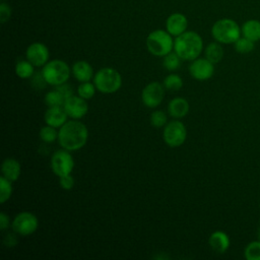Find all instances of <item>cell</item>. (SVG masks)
<instances>
[{
	"label": "cell",
	"mask_w": 260,
	"mask_h": 260,
	"mask_svg": "<svg viewBox=\"0 0 260 260\" xmlns=\"http://www.w3.org/2000/svg\"><path fill=\"white\" fill-rule=\"evenodd\" d=\"M88 138L87 127L78 120L67 121L58 130V142L60 146L69 151L82 148Z\"/></svg>",
	"instance_id": "6da1fadb"
},
{
	"label": "cell",
	"mask_w": 260,
	"mask_h": 260,
	"mask_svg": "<svg viewBox=\"0 0 260 260\" xmlns=\"http://www.w3.org/2000/svg\"><path fill=\"white\" fill-rule=\"evenodd\" d=\"M203 50V41L200 35L193 30H186L174 40V51L182 60L193 61Z\"/></svg>",
	"instance_id": "7a4b0ae2"
},
{
	"label": "cell",
	"mask_w": 260,
	"mask_h": 260,
	"mask_svg": "<svg viewBox=\"0 0 260 260\" xmlns=\"http://www.w3.org/2000/svg\"><path fill=\"white\" fill-rule=\"evenodd\" d=\"M240 25L232 18H221L216 20L211 27L213 39L220 44H234L241 37Z\"/></svg>",
	"instance_id": "3957f363"
},
{
	"label": "cell",
	"mask_w": 260,
	"mask_h": 260,
	"mask_svg": "<svg viewBox=\"0 0 260 260\" xmlns=\"http://www.w3.org/2000/svg\"><path fill=\"white\" fill-rule=\"evenodd\" d=\"M148 52L156 57H165L174 49L173 36L164 29H154L146 37Z\"/></svg>",
	"instance_id": "277c9868"
},
{
	"label": "cell",
	"mask_w": 260,
	"mask_h": 260,
	"mask_svg": "<svg viewBox=\"0 0 260 260\" xmlns=\"http://www.w3.org/2000/svg\"><path fill=\"white\" fill-rule=\"evenodd\" d=\"M93 83L102 93H114L122 85V76L114 68L104 67L94 73Z\"/></svg>",
	"instance_id": "5b68a950"
},
{
	"label": "cell",
	"mask_w": 260,
	"mask_h": 260,
	"mask_svg": "<svg viewBox=\"0 0 260 260\" xmlns=\"http://www.w3.org/2000/svg\"><path fill=\"white\" fill-rule=\"evenodd\" d=\"M41 72L48 84L57 86L65 83L69 79L71 69L65 61L60 59H54L48 61L43 66Z\"/></svg>",
	"instance_id": "8992f818"
},
{
	"label": "cell",
	"mask_w": 260,
	"mask_h": 260,
	"mask_svg": "<svg viewBox=\"0 0 260 260\" xmlns=\"http://www.w3.org/2000/svg\"><path fill=\"white\" fill-rule=\"evenodd\" d=\"M187 137V130L185 125L178 121L173 120L166 124L162 131V138L165 143L170 147L181 146Z\"/></svg>",
	"instance_id": "52a82bcc"
},
{
	"label": "cell",
	"mask_w": 260,
	"mask_h": 260,
	"mask_svg": "<svg viewBox=\"0 0 260 260\" xmlns=\"http://www.w3.org/2000/svg\"><path fill=\"white\" fill-rule=\"evenodd\" d=\"M13 232L20 236H29L39 228L38 217L29 211H21L15 215L11 222Z\"/></svg>",
	"instance_id": "ba28073f"
},
{
	"label": "cell",
	"mask_w": 260,
	"mask_h": 260,
	"mask_svg": "<svg viewBox=\"0 0 260 260\" xmlns=\"http://www.w3.org/2000/svg\"><path fill=\"white\" fill-rule=\"evenodd\" d=\"M73 168L74 159L69 150L62 148L53 153L51 157V169L56 176L62 177L69 175L71 174Z\"/></svg>",
	"instance_id": "9c48e42d"
},
{
	"label": "cell",
	"mask_w": 260,
	"mask_h": 260,
	"mask_svg": "<svg viewBox=\"0 0 260 260\" xmlns=\"http://www.w3.org/2000/svg\"><path fill=\"white\" fill-rule=\"evenodd\" d=\"M165 96V86L157 82L152 81L144 86L141 91V101L147 108L153 109L159 106Z\"/></svg>",
	"instance_id": "30bf717a"
},
{
	"label": "cell",
	"mask_w": 260,
	"mask_h": 260,
	"mask_svg": "<svg viewBox=\"0 0 260 260\" xmlns=\"http://www.w3.org/2000/svg\"><path fill=\"white\" fill-rule=\"evenodd\" d=\"M190 75L199 81L209 79L214 73V64L206 58H196L188 67Z\"/></svg>",
	"instance_id": "8fae6325"
},
{
	"label": "cell",
	"mask_w": 260,
	"mask_h": 260,
	"mask_svg": "<svg viewBox=\"0 0 260 260\" xmlns=\"http://www.w3.org/2000/svg\"><path fill=\"white\" fill-rule=\"evenodd\" d=\"M25 57L35 67H43L49 61L50 52L45 44L35 42L26 48Z\"/></svg>",
	"instance_id": "7c38bea8"
},
{
	"label": "cell",
	"mask_w": 260,
	"mask_h": 260,
	"mask_svg": "<svg viewBox=\"0 0 260 260\" xmlns=\"http://www.w3.org/2000/svg\"><path fill=\"white\" fill-rule=\"evenodd\" d=\"M63 108L67 116L74 120L83 118L88 112V105L86 100L79 95H72L66 99L63 104Z\"/></svg>",
	"instance_id": "4fadbf2b"
},
{
	"label": "cell",
	"mask_w": 260,
	"mask_h": 260,
	"mask_svg": "<svg viewBox=\"0 0 260 260\" xmlns=\"http://www.w3.org/2000/svg\"><path fill=\"white\" fill-rule=\"evenodd\" d=\"M188 27V19L181 12L170 14L166 20V30L173 37H178L185 32Z\"/></svg>",
	"instance_id": "5bb4252c"
},
{
	"label": "cell",
	"mask_w": 260,
	"mask_h": 260,
	"mask_svg": "<svg viewBox=\"0 0 260 260\" xmlns=\"http://www.w3.org/2000/svg\"><path fill=\"white\" fill-rule=\"evenodd\" d=\"M67 117L68 116L63 106L48 107L44 115L46 124L55 128H60L62 125H64L67 122Z\"/></svg>",
	"instance_id": "9a60e30c"
},
{
	"label": "cell",
	"mask_w": 260,
	"mask_h": 260,
	"mask_svg": "<svg viewBox=\"0 0 260 260\" xmlns=\"http://www.w3.org/2000/svg\"><path fill=\"white\" fill-rule=\"evenodd\" d=\"M71 72L74 76V78L79 82H86L89 81L91 78H93V69L91 65L84 61L79 60L76 61L71 68Z\"/></svg>",
	"instance_id": "2e32d148"
},
{
	"label": "cell",
	"mask_w": 260,
	"mask_h": 260,
	"mask_svg": "<svg viewBox=\"0 0 260 260\" xmlns=\"http://www.w3.org/2000/svg\"><path fill=\"white\" fill-rule=\"evenodd\" d=\"M2 176L11 182L18 180L21 173V166L19 161L15 158L8 157L5 158L1 165Z\"/></svg>",
	"instance_id": "e0dca14e"
},
{
	"label": "cell",
	"mask_w": 260,
	"mask_h": 260,
	"mask_svg": "<svg viewBox=\"0 0 260 260\" xmlns=\"http://www.w3.org/2000/svg\"><path fill=\"white\" fill-rule=\"evenodd\" d=\"M208 244L214 252L222 254L230 247V238L224 232L215 231L209 236Z\"/></svg>",
	"instance_id": "ac0fdd59"
},
{
	"label": "cell",
	"mask_w": 260,
	"mask_h": 260,
	"mask_svg": "<svg viewBox=\"0 0 260 260\" xmlns=\"http://www.w3.org/2000/svg\"><path fill=\"white\" fill-rule=\"evenodd\" d=\"M168 112L173 118H183L189 112V103L184 98H175L170 101L168 105Z\"/></svg>",
	"instance_id": "d6986e66"
},
{
	"label": "cell",
	"mask_w": 260,
	"mask_h": 260,
	"mask_svg": "<svg viewBox=\"0 0 260 260\" xmlns=\"http://www.w3.org/2000/svg\"><path fill=\"white\" fill-rule=\"evenodd\" d=\"M243 37L253 42L260 41V21L257 19H249L245 21L241 27Z\"/></svg>",
	"instance_id": "ffe728a7"
},
{
	"label": "cell",
	"mask_w": 260,
	"mask_h": 260,
	"mask_svg": "<svg viewBox=\"0 0 260 260\" xmlns=\"http://www.w3.org/2000/svg\"><path fill=\"white\" fill-rule=\"evenodd\" d=\"M204 55H205V58L208 59L213 64L220 62L223 57V49L220 43L216 41L209 43L204 50Z\"/></svg>",
	"instance_id": "44dd1931"
},
{
	"label": "cell",
	"mask_w": 260,
	"mask_h": 260,
	"mask_svg": "<svg viewBox=\"0 0 260 260\" xmlns=\"http://www.w3.org/2000/svg\"><path fill=\"white\" fill-rule=\"evenodd\" d=\"M15 74L21 79L31 78L35 74V66L27 59L18 60L15 64Z\"/></svg>",
	"instance_id": "7402d4cb"
},
{
	"label": "cell",
	"mask_w": 260,
	"mask_h": 260,
	"mask_svg": "<svg viewBox=\"0 0 260 260\" xmlns=\"http://www.w3.org/2000/svg\"><path fill=\"white\" fill-rule=\"evenodd\" d=\"M162 85L169 90H179L183 86V79L181 76L175 73L167 75L162 81Z\"/></svg>",
	"instance_id": "603a6c76"
},
{
	"label": "cell",
	"mask_w": 260,
	"mask_h": 260,
	"mask_svg": "<svg viewBox=\"0 0 260 260\" xmlns=\"http://www.w3.org/2000/svg\"><path fill=\"white\" fill-rule=\"evenodd\" d=\"M181 60L182 59L179 57V55L175 51L174 52H170L169 54H167L164 57L162 65H164V67L168 71H175V70H177L180 67Z\"/></svg>",
	"instance_id": "cb8c5ba5"
},
{
	"label": "cell",
	"mask_w": 260,
	"mask_h": 260,
	"mask_svg": "<svg viewBox=\"0 0 260 260\" xmlns=\"http://www.w3.org/2000/svg\"><path fill=\"white\" fill-rule=\"evenodd\" d=\"M255 42L249 40L248 38L246 37H240L235 43H234V46H235V50L240 53V54H248L250 52H252L254 50V45Z\"/></svg>",
	"instance_id": "d4e9b609"
},
{
	"label": "cell",
	"mask_w": 260,
	"mask_h": 260,
	"mask_svg": "<svg viewBox=\"0 0 260 260\" xmlns=\"http://www.w3.org/2000/svg\"><path fill=\"white\" fill-rule=\"evenodd\" d=\"M244 256L247 260H260V240L250 242L244 250Z\"/></svg>",
	"instance_id": "484cf974"
},
{
	"label": "cell",
	"mask_w": 260,
	"mask_h": 260,
	"mask_svg": "<svg viewBox=\"0 0 260 260\" xmlns=\"http://www.w3.org/2000/svg\"><path fill=\"white\" fill-rule=\"evenodd\" d=\"M65 99L63 95L55 88L54 90H50L45 94V104L48 107H57L63 106Z\"/></svg>",
	"instance_id": "4316f807"
},
{
	"label": "cell",
	"mask_w": 260,
	"mask_h": 260,
	"mask_svg": "<svg viewBox=\"0 0 260 260\" xmlns=\"http://www.w3.org/2000/svg\"><path fill=\"white\" fill-rule=\"evenodd\" d=\"M12 194V182L7 180L5 177H0V202L3 204L9 198Z\"/></svg>",
	"instance_id": "83f0119b"
},
{
	"label": "cell",
	"mask_w": 260,
	"mask_h": 260,
	"mask_svg": "<svg viewBox=\"0 0 260 260\" xmlns=\"http://www.w3.org/2000/svg\"><path fill=\"white\" fill-rule=\"evenodd\" d=\"M39 136L42 141H44L46 143H52L56 139H58V132L55 127L46 125L41 128Z\"/></svg>",
	"instance_id": "f1b7e54d"
},
{
	"label": "cell",
	"mask_w": 260,
	"mask_h": 260,
	"mask_svg": "<svg viewBox=\"0 0 260 260\" xmlns=\"http://www.w3.org/2000/svg\"><path fill=\"white\" fill-rule=\"evenodd\" d=\"M95 90H96V87L94 83H91L89 81L80 82V84L77 87L78 95L84 100H90L94 95Z\"/></svg>",
	"instance_id": "f546056e"
},
{
	"label": "cell",
	"mask_w": 260,
	"mask_h": 260,
	"mask_svg": "<svg viewBox=\"0 0 260 260\" xmlns=\"http://www.w3.org/2000/svg\"><path fill=\"white\" fill-rule=\"evenodd\" d=\"M150 124L151 126L155 127V128H160L162 126H166L167 122H168V118L167 115L164 111L160 110H156L153 111L150 115Z\"/></svg>",
	"instance_id": "4dcf8cb0"
},
{
	"label": "cell",
	"mask_w": 260,
	"mask_h": 260,
	"mask_svg": "<svg viewBox=\"0 0 260 260\" xmlns=\"http://www.w3.org/2000/svg\"><path fill=\"white\" fill-rule=\"evenodd\" d=\"M11 13H12L11 7L7 3L2 2L0 4V22L1 23L7 22L10 19Z\"/></svg>",
	"instance_id": "1f68e13d"
},
{
	"label": "cell",
	"mask_w": 260,
	"mask_h": 260,
	"mask_svg": "<svg viewBox=\"0 0 260 260\" xmlns=\"http://www.w3.org/2000/svg\"><path fill=\"white\" fill-rule=\"evenodd\" d=\"M59 184L63 190H71L74 186V178L71 174L59 177Z\"/></svg>",
	"instance_id": "d6a6232c"
},
{
	"label": "cell",
	"mask_w": 260,
	"mask_h": 260,
	"mask_svg": "<svg viewBox=\"0 0 260 260\" xmlns=\"http://www.w3.org/2000/svg\"><path fill=\"white\" fill-rule=\"evenodd\" d=\"M56 89L63 95V98H64L65 100L73 95L72 87H71L69 84H67L66 82H65V83H62V84H60V85H57V86H56Z\"/></svg>",
	"instance_id": "836d02e7"
},
{
	"label": "cell",
	"mask_w": 260,
	"mask_h": 260,
	"mask_svg": "<svg viewBox=\"0 0 260 260\" xmlns=\"http://www.w3.org/2000/svg\"><path fill=\"white\" fill-rule=\"evenodd\" d=\"M3 244H4V246H6L8 248H11V247H14L15 245H17V239H16L15 235L14 234L5 235V237L3 239Z\"/></svg>",
	"instance_id": "e575fe53"
},
{
	"label": "cell",
	"mask_w": 260,
	"mask_h": 260,
	"mask_svg": "<svg viewBox=\"0 0 260 260\" xmlns=\"http://www.w3.org/2000/svg\"><path fill=\"white\" fill-rule=\"evenodd\" d=\"M8 226H9V216L6 213L1 212L0 213V230L5 231L6 229H8Z\"/></svg>",
	"instance_id": "d590c367"
},
{
	"label": "cell",
	"mask_w": 260,
	"mask_h": 260,
	"mask_svg": "<svg viewBox=\"0 0 260 260\" xmlns=\"http://www.w3.org/2000/svg\"><path fill=\"white\" fill-rule=\"evenodd\" d=\"M258 238H259V240H260V228H259V231H258Z\"/></svg>",
	"instance_id": "8d00e7d4"
},
{
	"label": "cell",
	"mask_w": 260,
	"mask_h": 260,
	"mask_svg": "<svg viewBox=\"0 0 260 260\" xmlns=\"http://www.w3.org/2000/svg\"><path fill=\"white\" fill-rule=\"evenodd\" d=\"M2 1H4V0H2Z\"/></svg>",
	"instance_id": "74e56055"
}]
</instances>
